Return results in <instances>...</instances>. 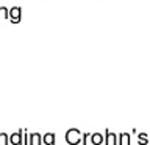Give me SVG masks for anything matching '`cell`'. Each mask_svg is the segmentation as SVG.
Returning a JSON list of instances; mask_svg holds the SVG:
<instances>
[{"mask_svg":"<svg viewBox=\"0 0 150 145\" xmlns=\"http://www.w3.org/2000/svg\"><path fill=\"white\" fill-rule=\"evenodd\" d=\"M81 131H80L78 128H69L67 131H66V142H67L69 145H78L80 142H81Z\"/></svg>","mask_w":150,"mask_h":145,"instance_id":"obj_1","label":"cell"},{"mask_svg":"<svg viewBox=\"0 0 150 145\" xmlns=\"http://www.w3.org/2000/svg\"><path fill=\"white\" fill-rule=\"evenodd\" d=\"M103 140H105L103 144L106 145H117V134L110 130H105L103 131Z\"/></svg>","mask_w":150,"mask_h":145,"instance_id":"obj_2","label":"cell"},{"mask_svg":"<svg viewBox=\"0 0 150 145\" xmlns=\"http://www.w3.org/2000/svg\"><path fill=\"white\" fill-rule=\"evenodd\" d=\"M8 19H9V20H21V19H22V9H21V6L8 8Z\"/></svg>","mask_w":150,"mask_h":145,"instance_id":"obj_3","label":"cell"},{"mask_svg":"<svg viewBox=\"0 0 150 145\" xmlns=\"http://www.w3.org/2000/svg\"><path fill=\"white\" fill-rule=\"evenodd\" d=\"M8 142L11 145H22V128L17 131V133H13L9 134L8 137Z\"/></svg>","mask_w":150,"mask_h":145,"instance_id":"obj_4","label":"cell"},{"mask_svg":"<svg viewBox=\"0 0 150 145\" xmlns=\"http://www.w3.org/2000/svg\"><path fill=\"white\" fill-rule=\"evenodd\" d=\"M130 133H119L117 134V145H130Z\"/></svg>","mask_w":150,"mask_h":145,"instance_id":"obj_5","label":"cell"},{"mask_svg":"<svg viewBox=\"0 0 150 145\" xmlns=\"http://www.w3.org/2000/svg\"><path fill=\"white\" fill-rule=\"evenodd\" d=\"M56 134L55 133H45L42 136V145H55Z\"/></svg>","mask_w":150,"mask_h":145,"instance_id":"obj_6","label":"cell"},{"mask_svg":"<svg viewBox=\"0 0 150 145\" xmlns=\"http://www.w3.org/2000/svg\"><path fill=\"white\" fill-rule=\"evenodd\" d=\"M28 145H42V134L30 133V142H28Z\"/></svg>","mask_w":150,"mask_h":145,"instance_id":"obj_7","label":"cell"},{"mask_svg":"<svg viewBox=\"0 0 150 145\" xmlns=\"http://www.w3.org/2000/svg\"><path fill=\"white\" fill-rule=\"evenodd\" d=\"M91 144L92 145H102L105 140H103V133H91Z\"/></svg>","mask_w":150,"mask_h":145,"instance_id":"obj_8","label":"cell"},{"mask_svg":"<svg viewBox=\"0 0 150 145\" xmlns=\"http://www.w3.org/2000/svg\"><path fill=\"white\" fill-rule=\"evenodd\" d=\"M28 142H30V133H28L27 130L22 128V144L28 145Z\"/></svg>","mask_w":150,"mask_h":145,"instance_id":"obj_9","label":"cell"},{"mask_svg":"<svg viewBox=\"0 0 150 145\" xmlns=\"http://www.w3.org/2000/svg\"><path fill=\"white\" fill-rule=\"evenodd\" d=\"M8 137H9V134H6V133H0V145H9Z\"/></svg>","mask_w":150,"mask_h":145,"instance_id":"obj_10","label":"cell"},{"mask_svg":"<svg viewBox=\"0 0 150 145\" xmlns=\"http://www.w3.org/2000/svg\"><path fill=\"white\" fill-rule=\"evenodd\" d=\"M0 19H8V8L0 6Z\"/></svg>","mask_w":150,"mask_h":145,"instance_id":"obj_11","label":"cell"},{"mask_svg":"<svg viewBox=\"0 0 150 145\" xmlns=\"http://www.w3.org/2000/svg\"><path fill=\"white\" fill-rule=\"evenodd\" d=\"M89 139H91V133H83V134H81V142H83V145H88Z\"/></svg>","mask_w":150,"mask_h":145,"instance_id":"obj_12","label":"cell"},{"mask_svg":"<svg viewBox=\"0 0 150 145\" xmlns=\"http://www.w3.org/2000/svg\"><path fill=\"white\" fill-rule=\"evenodd\" d=\"M138 139H144V140H149V134H147V133H138Z\"/></svg>","mask_w":150,"mask_h":145,"instance_id":"obj_13","label":"cell"},{"mask_svg":"<svg viewBox=\"0 0 150 145\" xmlns=\"http://www.w3.org/2000/svg\"><path fill=\"white\" fill-rule=\"evenodd\" d=\"M138 144H139V145H149V140H144V139H138Z\"/></svg>","mask_w":150,"mask_h":145,"instance_id":"obj_14","label":"cell"}]
</instances>
